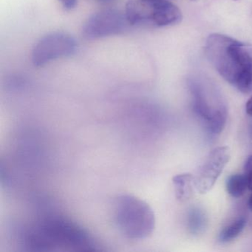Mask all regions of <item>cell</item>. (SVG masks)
<instances>
[{
    "label": "cell",
    "mask_w": 252,
    "mask_h": 252,
    "mask_svg": "<svg viewBox=\"0 0 252 252\" xmlns=\"http://www.w3.org/2000/svg\"><path fill=\"white\" fill-rule=\"evenodd\" d=\"M208 60L220 75L243 94L252 91V46L213 33L205 46Z\"/></svg>",
    "instance_id": "obj_1"
},
{
    "label": "cell",
    "mask_w": 252,
    "mask_h": 252,
    "mask_svg": "<svg viewBox=\"0 0 252 252\" xmlns=\"http://www.w3.org/2000/svg\"><path fill=\"white\" fill-rule=\"evenodd\" d=\"M113 216L116 228L126 238L141 240L154 231L156 218L153 209L135 196H118L113 201Z\"/></svg>",
    "instance_id": "obj_2"
},
{
    "label": "cell",
    "mask_w": 252,
    "mask_h": 252,
    "mask_svg": "<svg viewBox=\"0 0 252 252\" xmlns=\"http://www.w3.org/2000/svg\"><path fill=\"white\" fill-rule=\"evenodd\" d=\"M125 15L131 26L166 27L182 20L181 10L168 0H129Z\"/></svg>",
    "instance_id": "obj_3"
},
{
    "label": "cell",
    "mask_w": 252,
    "mask_h": 252,
    "mask_svg": "<svg viewBox=\"0 0 252 252\" xmlns=\"http://www.w3.org/2000/svg\"><path fill=\"white\" fill-rule=\"evenodd\" d=\"M189 89L195 114L213 135L222 132L226 123L227 110L215 89L197 79H190Z\"/></svg>",
    "instance_id": "obj_4"
},
{
    "label": "cell",
    "mask_w": 252,
    "mask_h": 252,
    "mask_svg": "<svg viewBox=\"0 0 252 252\" xmlns=\"http://www.w3.org/2000/svg\"><path fill=\"white\" fill-rule=\"evenodd\" d=\"M32 246H88V237L73 224L59 220H45L35 227L29 236Z\"/></svg>",
    "instance_id": "obj_5"
},
{
    "label": "cell",
    "mask_w": 252,
    "mask_h": 252,
    "mask_svg": "<svg viewBox=\"0 0 252 252\" xmlns=\"http://www.w3.org/2000/svg\"><path fill=\"white\" fill-rule=\"evenodd\" d=\"M131 26L125 14L107 9L91 15L82 27V35L89 40L123 34Z\"/></svg>",
    "instance_id": "obj_6"
},
{
    "label": "cell",
    "mask_w": 252,
    "mask_h": 252,
    "mask_svg": "<svg viewBox=\"0 0 252 252\" xmlns=\"http://www.w3.org/2000/svg\"><path fill=\"white\" fill-rule=\"evenodd\" d=\"M77 50V42L70 34L64 32L48 33L39 39L33 48L32 61L36 67L64 57L73 56Z\"/></svg>",
    "instance_id": "obj_7"
},
{
    "label": "cell",
    "mask_w": 252,
    "mask_h": 252,
    "mask_svg": "<svg viewBox=\"0 0 252 252\" xmlns=\"http://www.w3.org/2000/svg\"><path fill=\"white\" fill-rule=\"evenodd\" d=\"M229 148L219 147L214 149L194 176V188L200 194H206L214 187L217 180L229 161Z\"/></svg>",
    "instance_id": "obj_8"
},
{
    "label": "cell",
    "mask_w": 252,
    "mask_h": 252,
    "mask_svg": "<svg viewBox=\"0 0 252 252\" xmlns=\"http://www.w3.org/2000/svg\"><path fill=\"white\" fill-rule=\"evenodd\" d=\"M175 194L179 201L185 202L191 198L194 188V175L189 173L180 174L173 178Z\"/></svg>",
    "instance_id": "obj_9"
},
{
    "label": "cell",
    "mask_w": 252,
    "mask_h": 252,
    "mask_svg": "<svg viewBox=\"0 0 252 252\" xmlns=\"http://www.w3.org/2000/svg\"><path fill=\"white\" fill-rule=\"evenodd\" d=\"M248 188L247 181L244 174H234L228 177L226 181V189L228 194L233 197H241Z\"/></svg>",
    "instance_id": "obj_10"
},
{
    "label": "cell",
    "mask_w": 252,
    "mask_h": 252,
    "mask_svg": "<svg viewBox=\"0 0 252 252\" xmlns=\"http://www.w3.org/2000/svg\"><path fill=\"white\" fill-rule=\"evenodd\" d=\"M246 225V220L244 218L238 219L225 226L220 233L219 241L222 243H228L238 237L244 229Z\"/></svg>",
    "instance_id": "obj_11"
},
{
    "label": "cell",
    "mask_w": 252,
    "mask_h": 252,
    "mask_svg": "<svg viewBox=\"0 0 252 252\" xmlns=\"http://www.w3.org/2000/svg\"><path fill=\"white\" fill-rule=\"evenodd\" d=\"M206 224V218L202 211L198 209H193L189 215V225L191 232L194 234L203 231Z\"/></svg>",
    "instance_id": "obj_12"
},
{
    "label": "cell",
    "mask_w": 252,
    "mask_h": 252,
    "mask_svg": "<svg viewBox=\"0 0 252 252\" xmlns=\"http://www.w3.org/2000/svg\"><path fill=\"white\" fill-rule=\"evenodd\" d=\"M244 175L247 181L248 188L252 191V155L248 158L245 163Z\"/></svg>",
    "instance_id": "obj_13"
},
{
    "label": "cell",
    "mask_w": 252,
    "mask_h": 252,
    "mask_svg": "<svg viewBox=\"0 0 252 252\" xmlns=\"http://www.w3.org/2000/svg\"><path fill=\"white\" fill-rule=\"evenodd\" d=\"M67 11L74 9L77 6L78 0H59Z\"/></svg>",
    "instance_id": "obj_14"
},
{
    "label": "cell",
    "mask_w": 252,
    "mask_h": 252,
    "mask_svg": "<svg viewBox=\"0 0 252 252\" xmlns=\"http://www.w3.org/2000/svg\"><path fill=\"white\" fill-rule=\"evenodd\" d=\"M246 110L247 114L252 117V95L246 103Z\"/></svg>",
    "instance_id": "obj_15"
},
{
    "label": "cell",
    "mask_w": 252,
    "mask_h": 252,
    "mask_svg": "<svg viewBox=\"0 0 252 252\" xmlns=\"http://www.w3.org/2000/svg\"><path fill=\"white\" fill-rule=\"evenodd\" d=\"M96 1L97 2H100V3L107 4L113 2L115 0H96Z\"/></svg>",
    "instance_id": "obj_16"
},
{
    "label": "cell",
    "mask_w": 252,
    "mask_h": 252,
    "mask_svg": "<svg viewBox=\"0 0 252 252\" xmlns=\"http://www.w3.org/2000/svg\"><path fill=\"white\" fill-rule=\"evenodd\" d=\"M248 206H249V209L252 211V194L249 197V203H248Z\"/></svg>",
    "instance_id": "obj_17"
},
{
    "label": "cell",
    "mask_w": 252,
    "mask_h": 252,
    "mask_svg": "<svg viewBox=\"0 0 252 252\" xmlns=\"http://www.w3.org/2000/svg\"><path fill=\"white\" fill-rule=\"evenodd\" d=\"M250 130H251V135H252V125H251Z\"/></svg>",
    "instance_id": "obj_18"
}]
</instances>
